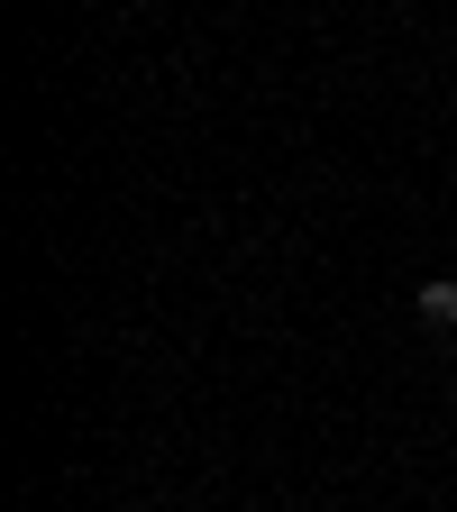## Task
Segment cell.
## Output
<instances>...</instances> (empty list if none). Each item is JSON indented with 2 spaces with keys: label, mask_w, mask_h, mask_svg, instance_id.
<instances>
[{
  "label": "cell",
  "mask_w": 457,
  "mask_h": 512,
  "mask_svg": "<svg viewBox=\"0 0 457 512\" xmlns=\"http://www.w3.org/2000/svg\"><path fill=\"white\" fill-rule=\"evenodd\" d=\"M421 320H439V330H457V284H421Z\"/></svg>",
  "instance_id": "obj_1"
}]
</instances>
